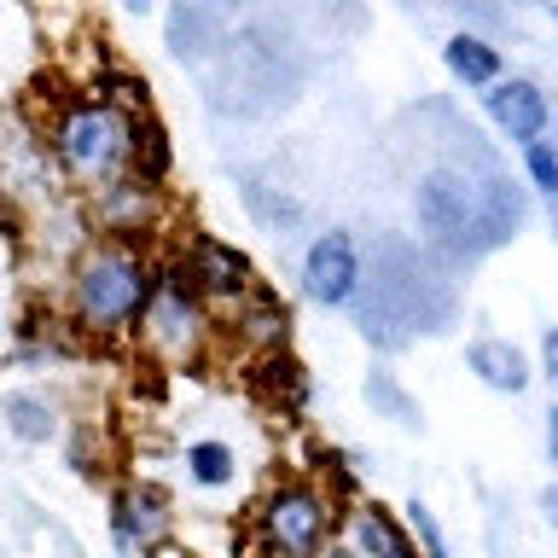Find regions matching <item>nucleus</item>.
Masks as SVG:
<instances>
[{
	"mask_svg": "<svg viewBox=\"0 0 558 558\" xmlns=\"http://www.w3.org/2000/svg\"><path fill=\"white\" fill-rule=\"evenodd\" d=\"M157 291V268L146 262V251L134 244H87L76 256V274H70V303H76V320L94 331V338H122V331H140Z\"/></svg>",
	"mask_w": 558,
	"mask_h": 558,
	"instance_id": "obj_1",
	"label": "nucleus"
},
{
	"mask_svg": "<svg viewBox=\"0 0 558 558\" xmlns=\"http://www.w3.org/2000/svg\"><path fill=\"white\" fill-rule=\"evenodd\" d=\"M52 151H59V163L76 174L82 186H111L117 174H129L134 117L117 111V105H105V99H76L59 111V122H52Z\"/></svg>",
	"mask_w": 558,
	"mask_h": 558,
	"instance_id": "obj_2",
	"label": "nucleus"
},
{
	"mask_svg": "<svg viewBox=\"0 0 558 558\" xmlns=\"http://www.w3.org/2000/svg\"><path fill=\"white\" fill-rule=\"evenodd\" d=\"M204 331H209L204 296L186 286L181 268H157V291H151L146 320H140V338H146L163 361H192L204 343Z\"/></svg>",
	"mask_w": 558,
	"mask_h": 558,
	"instance_id": "obj_3",
	"label": "nucleus"
},
{
	"mask_svg": "<svg viewBox=\"0 0 558 558\" xmlns=\"http://www.w3.org/2000/svg\"><path fill=\"white\" fill-rule=\"evenodd\" d=\"M331 530V500L314 483H279L262 500V541L274 558H314Z\"/></svg>",
	"mask_w": 558,
	"mask_h": 558,
	"instance_id": "obj_4",
	"label": "nucleus"
},
{
	"mask_svg": "<svg viewBox=\"0 0 558 558\" xmlns=\"http://www.w3.org/2000/svg\"><path fill=\"white\" fill-rule=\"evenodd\" d=\"M186 286L204 296V303H244L256 291V274H251V256L233 251L227 239L216 233H192L186 244V262H181Z\"/></svg>",
	"mask_w": 558,
	"mask_h": 558,
	"instance_id": "obj_5",
	"label": "nucleus"
},
{
	"mask_svg": "<svg viewBox=\"0 0 558 558\" xmlns=\"http://www.w3.org/2000/svg\"><path fill=\"white\" fill-rule=\"evenodd\" d=\"M418 227L436 244H465L471 233H483V209H477L471 181H460V174H425L418 181Z\"/></svg>",
	"mask_w": 558,
	"mask_h": 558,
	"instance_id": "obj_6",
	"label": "nucleus"
},
{
	"mask_svg": "<svg viewBox=\"0 0 558 558\" xmlns=\"http://www.w3.org/2000/svg\"><path fill=\"white\" fill-rule=\"evenodd\" d=\"M303 291L320 308H343L349 296L361 291V251H355V239H349L343 227H331V233H320V239L308 244V256H303Z\"/></svg>",
	"mask_w": 558,
	"mask_h": 558,
	"instance_id": "obj_7",
	"label": "nucleus"
},
{
	"mask_svg": "<svg viewBox=\"0 0 558 558\" xmlns=\"http://www.w3.org/2000/svg\"><path fill=\"white\" fill-rule=\"evenodd\" d=\"M94 216H99V227L117 244H134V239H146L151 227L163 221V192H157L151 181H140V174H117L111 186H99Z\"/></svg>",
	"mask_w": 558,
	"mask_h": 558,
	"instance_id": "obj_8",
	"label": "nucleus"
},
{
	"mask_svg": "<svg viewBox=\"0 0 558 558\" xmlns=\"http://www.w3.org/2000/svg\"><path fill=\"white\" fill-rule=\"evenodd\" d=\"M169 495L157 483H129L111 500V530L122 553H157L169 541Z\"/></svg>",
	"mask_w": 558,
	"mask_h": 558,
	"instance_id": "obj_9",
	"label": "nucleus"
},
{
	"mask_svg": "<svg viewBox=\"0 0 558 558\" xmlns=\"http://www.w3.org/2000/svg\"><path fill=\"white\" fill-rule=\"evenodd\" d=\"M488 117L500 122L506 134L518 140V146H535L541 134H547V94L530 82V76H512V82H488Z\"/></svg>",
	"mask_w": 558,
	"mask_h": 558,
	"instance_id": "obj_10",
	"label": "nucleus"
},
{
	"mask_svg": "<svg viewBox=\"0 0 558 558\" xmlns=\"http://www.w3.org/2000/svg\"><path fill=\"white\" fill-rule=\"evenodd\" d=\"M343 530H349V541L343 547L355 553V558H401V553H413V541H408V530L384 512L378 500H366V506H355V512L343 518Z\"/></svg>",
	"mask_w": 558,
	"mask_h": 558,
	"instance_id": "obj_11",
	"label": "nucleus"
},
{
	"mask_svg": "<svg viewBox=\"0 0 558 558\" xmlns=\"http://www.w3.org/2000/svg\"><path fill=\"white\" fill-rule=\"evenodd\" d=\"M233 326H239V343H251L256 355H274V349H286V331H291V308L279 303L274 291H251L244 303H233Z\"/></svg>",
	"mask_w": 558,
	"mask_h": 558,
	"instance_id": "obj_12",
	"label": "nucleus"
},
{
	"mask_svg": "<svg viewBox=\"0 0 558 558\" xmlns=\"http://www.w3.org/2000/svg\"><path fill=\"white\" fill-rule=\"evenodd\" d=\"M465 366L488 384V390H500V396H523V390H530V361H523V349L506 343V338H477L465 349Z\"/></svg>",
	"mask_w": 558,
	"mask_h": 558,
	"instance_id": "obj_13",
	"label": "nucleus"
},
{
	"mask_svg": "<svg viewBox=\"0 0 558 558\" xmlns=\"http://www.w3.org/2000/svg\"><path fill=\"white\" fill-rule=\"evenodd\" d=\"M251 384L274 401V408H286V413H303V401H308V378H303V366H296L286 349L262 355V361H256V373H251Z\"/></svg>",
	"mask_w": 558,
	"mask_h": 558,
	"instance_id": "obj_14",
	"label": "nucleus"
},
{
	"mask_svg": "<svg viewBox=\"0 0 558 558\" xmlns=\"http://www.w3.org/2000/svg\"><path fill=\"white\" fill-rule=\"evenodd\" d=\"M442 64H448V76H460L465 87L500 82V47H488L483 35H448Z\"/></svg>",
	"mask_w": 558,
	"mask_h": 558,
	"instance_id": "obj_15",
	"label": "nucleus"
},
{
	"mask_svg": "<svg viewBox=\"0 0 558 558\" xmlns=\"http://www.w3.org/2000/svg\"><path fill=\"white\" fill-rule=\"evenodd\" d=\"M0 413H7V430L17 442H52V436H59V408L35 390H12L0 401Z\"/></svg>",
	"mask_w": 558,
	"mask_h": 558,
	"instance_id": "obj_16",
	"label": "nucleus"
},
{
	"mask_svg": "<svg viewBox=\"0 0 558 558\" xmlns=\"http://www.w3.org/2000/svg\"><path fill=\"white\" fill-rule=\"evenodd\" d=\"M129 174H140V181H151V186H163V174H169V134L157 129L151 117H140V122H134V157H129Z\"/></svg>",
	"mask_w": 558,
	"mask_h": 558,
	"instance_id": "obj_17",
	"label": "nucleus"
},
{
	"mask_svg": "<svg viewBox=\"0 0 558 558\" xmlns=\"http://www.w3.org/2000/svg\"><path fill=\"white\" fill-rule=\"evenodd\" d=\"M233 471H239V460H233V448H227V442H192L186 448V477L198 488H227V483H233Z\"/></svg>",
	"mask_w": 558,
	"mask_h": 558,
	"instance_id": "obj_18",
	"label": "nucleus"
},
{
	"mask_svg": "<svg viewBox=\"0 0 558 558\" xmlns=\"http://www.w3.org/2000/svg\"><path fill=\"white\" fill-rule=\"evenodd\" d=\"M366 401H373L378 413H390L396 425H418V408H413V396L401 390V384H396V373H384V366H378L373 378H366Z\"/></svg>",
	"mask_w": 558,
	"mask_h": 558,
	"instance_id": "obj_19",
	"label": "nucleus"
},
{
	"mask_svg": "<svg viewBox=\"0 0 558 558\" xmlns=\"http://www.w3.org/2000/svg\"><path fill=\"white\" fill-rule=\"evenodd\" d=\"M523 174H530V186H535V192H547V198H558V151L547 146V140L523 146Z\"/></svg>",
	"mask_w": 558,
	"mask_h": 558,
	"instance_id": "obj_20",
	"label": "nucleus"
},
{
	"mask_svg": "<svg viewBox=\"0 0 558 558\" xmlns=\"http://www.w3.org/2000/svg\"><path fill=\"white\" fill-rule=\"evenodd\" d=\"M408 518H413V535H418V547H425V558H448V541H442V530H436L430 506H425V500H413V506H408Z\"/></svg>",
	"mask_w": 558,
	"mask_h": 558,
	"instance_id": "obj_21",
	"label": "nucleus"
},
{
	"mask_svg": "<svg viewBox=\"0 0 558 558\" xmlns=\"http://www.w3.org/2000/svg\"><path fill=\"white\" fill-rule=\"evenodd\" d=\"M541 373L553 378V390H558V326L541 331Z\"/></svg>",
	"mask_w": 558,
	"mask_h": 558,
	"instance_id": "obj_22",
	"label": "nucleus"
},
{
	"mask_svg": "<svg viewBox=\"0 0 558 558\" xmlns=\"http://www.w3.org/2000/svg\"><path fill=\"white\" fill-rule=\"evenodd\" d=\"M547 460L558 471V401H553V413H547Z\"/></svg>",
	"mask_w": 558,
	"mask_h": 558,
	"instance_id": "obj_23",
	"label": "nucleus"
},
{
	"mask_svg": "<svg viewBox=\"0 0 558 558\" xmlns=\"http://www.w3.org/2000/svg\"><path fill=\"white\" fill-rule=\"evenodd\" d=\"M541 512H547V523L558 530V483H553V488H541Z\"/></svg>",
	"mask_w": 558,
	"mask_h": 558,
	"instance_id": "obj_24",
	"label": "nucleus"
},
{
	"mask_svg": "<svg viewBox=\"0 0 558 558\" xmlns=\"http://www.w3.org/2000/svg\"><path fill=\"white\" fill-rule=\"evenodd\" d=\"M314 558H355V553H349V547H343V541H338V547H331V541H326V547H320V553H314Z\"/></svg>",
	"mask_w": 558,
	"mask_h": 558,
	"instance_id": "obj_25",
	"label": "nucleus"
},
{
	"mask_svg": "<svg viewBox=\"0 0 558 558\" xmlns=\"http://www.w3.org/2000/svg\"><path fill=\"white\" fill-rule=\"evenodd\" d=\"M122 7H129V12H151V0H122Z\"/></svg>",
	"mask_w": 558,
	"mask_h": 558,
	"instance_id": "obj_26",
	"label": "nucleus"
},
{
	"mask_svg": "<svg viewBox=\"0 0 558 558\" xmlns=\"http://www.w3.org/2000/svg\"><path fill=\"white\" fill-rule=\"evenodd\" d=\"M547 7H553V17H558V0H547Z\"/></svg>",
	"mask_w": 558,
	"mask_h": 558,
	"instance_id": "obj_27",
	"label": "nucleus"
},
{
	"mask_svg": "<svg viewBox=\"0 0 558 558\" xmlns=\"http://www.w3.org/2000/svg\"><path fill=\"white\" fill-rule=\"evenodd\" d=\"M401 558H418V553H401Z\"/></svg>",
	"mask_w": 558,
	"mask_h": 558,
	"instance_id": "obj_28",
	"label": "nucleus"
}]
</instances>
